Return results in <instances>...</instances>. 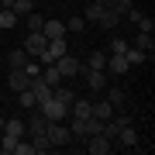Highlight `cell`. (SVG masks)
Returning <instances> with one entry per match:
<instances>
[{"label": "cell", "instance_id": "6da1fadb", "mask_svg": "<svg viewBox=\"0 0 155 155\" xmlns=\"http://www.w3.org/2000/svg\"><path fill=\"white\" fill-rule=\"evenodd\" d=\"M38 110H41V117H45V121H66V117H69V107L62 104L55 93H52L48 100H41V104H38Z\"/></svg>", "mask_w": 155, "mask_h": 155}, {"label": "cell", "instance_id": "7a4b0ae2", "mask_svg": "<svg viewBox=\"0 0 155 155\" xmlns=\"http://www.w3.org/2000/svg\"><path fill=\"white\" fill-rule=\"evenodd\" d=\"M55 69L62 72V79H72V76H79V72H83V62H79V59H72L69 52H66L62 59H55Z\"/></svg>", "mask_w": 155, "mask_h": 155}, {"label": "cell", "instance_id": "3957f363", "mask_svg": "<svg viewBox=\"0 0 155 155\" xmlns=\"http://www.w3.org/2000/svg\"><path fill=\"white\" fill-rule=\"evenodd\" d=\"M45 48H48V38H45L41 31H31L28 38H24V52H28V55H35V59H38Z\"/></svg>", "mask_w": 155, "mask_h": 155}, {"label": "cell", "instance_id": "277c9868", "mask_svg": "<svg viewBox=\"0 0 155 155\" xmlns=\"http://www.w3.org/2000/svg\"><path fill=\"white\" fill-rule=\"evenodd\" d=\"M86 148H90V155H107V152L114 148V138H107V134H90V145H86Z\"/></svg>", "mask_w": 155, "mask_h": 155}, {"label": "cell", "instance_id": "5b68a950", "mask_svg": "<svg viewBox=\"0 0 155 155\" xmlns=\"http://www.w3.org/2000/svg\"><path fill=\"white\" fill-rule=\"evenodd\" d=\"M28 83H31V76H28L24 69H11V72H7V86L17 90V93H21V90H28Z\"/></svg>", "mask_w": 155, "mask_h": 155}, {"label": "cell", "instance_id": "8992f818", "mask_svg": "<svg viewBox=\"0 0 155 155\" xmlns=\"http://www.w3.org/2000/svg\"><path fill=\"white\" fill-rule=\"evenodd\" d=\"M83 72H86L90 90H107V69H86L83 66Z\"/></svg>", "mask_w": 155, "mask_h": 155}, {"label": "cell", "instance_id": "52a82bcc", "mask_svg": "<svg viewBox=\"0 0 155 155\" xmlns=\"http://www.w3.org/2000/svg\"><path fill=\"white\" fill-rule=\"evenodd\" d=\"M114 138H117V145H124V148H138V131H134L131 124H124Z\"/></svg>", "mask_w": 155, "mask_h": 155}, {"label": "cell", "instance_id": "ba28073f", "mask_svg": "<svg viewBox=\"0 0 155 155\" xmlns=\"http://www.w3.org/2000/svg\"><path fill=\"white\" fill-rule=\"evenodd\" d=\"M0 134H7V138H24L28 127H24L21 117H11V121H4V131H0Z\"/></svg>", "mask_w": 155, "mask_h": 155}, {"label": "cell", "instance_id": "9c48e42d", "mask_svg": "<svg viewBox=\"0 0 155 155\" xmlns=\"http://www.w3.org/2000/svg\"><path fill=\"white\" fill-rule=\"evenodd\" d=\"M127 69H131V66H127L124 55H107V72H110V76H124Z\"/></svg>", "mask_w": 155, "mask_h": 155}, {"label": "cell", "instance_id": "30bf717a", "mask_svg": "<svg viewBox=\"0 0 155 155\" xmlns=\"http://www.w3.org/2000/svg\"><path fill=\"white\" fill-rule=\"evenodd\" d=\"M117 21H121V14H117L114 7H104V11H100V17H97V24H100V28H107V31L117 28Z\"/></svg>", "mask_w": 155, "mask_h": 155}, {"label": "cell", "instance_id": "8fae6325", "mask_svg": "<svg viewBox=\"0 0 155 155\" xmlns=\"http://www.w3.org/2000/svg\"><path fill=\"white\" fill-rule=\"evenodd\" d=\"M41 35H45V38H66V21H45L41 24Z\"/></svg>", "mask_w": 155, "mask_h": 155}, {"label": "cell", "instance_id": "7c38bea8", "mask_svg": "<svg viewBox=\"0 0 155 155\" xmlns=\"http://www.w3.org/2000/svg\"><path fill=\"white\" fill-rule=\"evenodd\" d=\"M41 79H45V83H48L52 90H55L59 83H66V79H62V72H59L55 66H41Z\"/></svg>", "mask_w": 155, "mask_h": 155}, {"label": "cell", "instance_id": "4fadbf2b", "mask_svg": "<svg viewBox=\"0 0 155 155\" xmlns=\"http://www.w3.org/2000/svg\"><path fill=\"white\" fill-rule=\"evenodd\" d=\"M114 110H117V107L110 104V100H100V104H93V110H90V114L100 117V121H107V117H114Z\"/></svg>", "mask_w": 155, "mask_h": 155}, {"label": "cell", "instance_id": "5bb4252c", "mask_svg": "<svg viewBox=\"0 0 155 155\" xmlns=\"http://www.w3.org/2000/svg\"><path fill=\"white\" fill-rule=\"evenodd\" d=\"M14 28H17V14L0 7V31H14Z\"/></svg>", "mask_w": 155, "mask_h": 155}, {"label": "cell", "instance_id": "9a60e30c", "mask_svg": "<svg viewBox=\"0 0 155 155\" xmlns=\"http://www.w3.org/2000/svg\"><path fill=\"white\" fill-rule=\"evenodd\" d=\"M69 110H72V117H90V110H93V104H90V100H72L69 104Z\"/></svg>", "mask_w": 155, "mask_h": 155}, {"label": "cell", "instance_id": "2e32d148", "mask_svg": "<svg viewBox=\"0 0 155 155\" xmlns=\"http://www.w3.org/2000/svg\"><path fill=\"white\" fill-rule=\"evenodd\" d=\"M45 52H48V55L52 59H62V55H66V38H48V48H45Z\"/></svg>", "mask_w": 155, "mask_h": 155}, {"label": "cell", "instance_id": "e0dca14e", "mask_svg": "<svg viewBox=\"0 0 155 155\" xmlns=\"http://www.w3.org/2000/svg\"><path fill=\"white\" fill-rule=\"evenodd\" d=\"M28 52H24V48H14L11 52V55H7V62H11V69H24V66H28Z\"/></svg>", "mask_w": 155, "mask_h": 155}, {"label": "cell", "instance_id": "ac0fdd59", "mask_svg": "<svg viewBox=\"0 0 155 155\" xmlns=\"http://www.w3.org/2000/svg\"><path fill=\"white\" fill-rule=\"evenodd\" d=\"M24 127H28V134H31V138H35V134H45V127H48V121H45V117L38 114V117H31V121L24 124Z\"/></svg>", "mask_w": 155, "mask_h": 155}, {"label": "cell", "instance_id": "d6986e66", "mask_svg": "<svg viewBox=\"0 0 155 155\" xmlns=\"http://www.w3.org/2000/svg\"><path fill=\"white\" fill-rule=\"evenodd\" d=\"M134 48H141V52H148V55H152V48H155V38H152L148 31H141L138 38H134Z\"/></svg>", "mask_w": 155, "mask_h": 155}, {"label": "cell", "instance_id": "ffe728a7", "mask_svg": "<svg viewBox=\"0 0 155 155\" xmlns=\"http://www.w3.org/2000/svg\"><path fill=\"white\" fill-rule=\"evenodd\" d=\"M124 59H127V66H138V62L148 59V52H141V48H134V45H131V48L124 52Z\"/></svg>", "mask_w": 155, "mask_h": 155}, {"label": "cell", "instance_id": "44dd1931", "mask_svg": "<svg viewBox=\"0 0 155 155\" xmlns=\"http://www.w3.org/2000/svg\"><path fill=\"white\" fill-rule=\"evenodd\" d=\"M11 11H14L17 17H24V14H31V11H35V0H14Z\"/></svg>", "mask_w": 155, "mask_h": 155}, {"label": "cell", "instance_id": "7402d4cb", "mask_svg": "<svg viewBox=\"0 0 155 155\" xmlns=\"http://www.w3.org/2000/svg\"><path fill=\"white\" fill-rule=\"evenodd\" d=\"M86 69H107V52H93L86 59Z\"/></svg>", "mask_w": 155, "mask_h": 155}, {"label": "cell", "instance_id": "603a6c76", "mask_svg": "<svg viewBox=\"0 0 155 155\" xmlns=\"http://www.w3.org/2000/svg\"><path fill=\"white\" fill-rule=\"evenodd\" d=\"M52 93H55V97H59V100H62V104H66V107H69V104H72V100H76V93H72V90H69V86H66V83H59V86H55V90H52Z\"/></svg>", "mask_w": 155, "mask_h": 155}, {"label": "cell", "instance_id": "cb8c5ba5", "mask_svg": "<svg viewBox=\"0 0 155 155\" xmlns=\"http://www.w3.org/2000/svg\"><path fill=\"white\" fill-rule=\"evenodd\" d=\"M69 134H72V138H83V134H86V117H72Z\"/></svg>", "mask_w": 155, "mask_h": 155}, {"label": "cell", "instance_id": "d4e9b609", "mask_svg": "<svg viewBox=\"0 0 155 155\" xmlns=\"http://www.w3.org/2000/svg\"><path fill=\"white\" fill-rule=\"evenodd\" d=\"M17 104H21L24 110H31V107H38V100H35L31 90H21V93H17Z\"/></svg>", "mask_w": 155, "mask_h": 155}, {"label": "cell", "instance_id": "484cf974", "mask_svg": "<svg viewBox=\"0 0 155 155\" xmlns=\"http://www.w3.org/2000/svg\"><path fill=\"white\" fill-rule=\"evenodd\" d=\"M24 24H28V31H41V24H45V17L31 11V14H24Z\"/></svg>", "mask_w": 155, "mask_h": 155}, {"label": "cell", "instance_id": "4316f807", "mask_svg": "<svg viewBox=\"0 0 155 155\" xmlns=\"http://www.w3.org/2000/svg\"><path fill=\"white\" fill-rule=\"evenodd\" d=\"M127 48H131V41H127V38H110V55H124Z\"/></svg>", "mask_w": 155, "mask_h": 155}, {"label": "cell", "instance_id": "83f0119b", "mask_svg": "<svg viewBox=\"0 0 155 155\" xmlns=\"http://www.w3.org/2000/svg\"><path fill=\"white\" fill-rule=\"evenodd\" d=\"M31 145H35V155H38V152H52V145H48V138H45V134H35Z\"/></svg>", "mask_w": 155, "mask_h": 155}, {"label": "cell", "instance_id": "f1b7e54d", "mask_svg": "<svg viewBox=\"0 0 155 155\" xmlns=\"http://www.w3.org/2000/svg\"><path fill=\"white\" fill-rule=\"evenodd\" d=\"M107 100H110L114 107H124V100H127V97H124V90H107Z\"/></svg>", "mask_w": 155, "mask_h": 155}, {"label": "cell", "instance_id": "f546056e", "mask_svg": "<svg viewBox=\"0 0 155 155\" xmlns=\"http://www.w3.org/2000/svg\"><path fill=\"white\" fill-rule=\"evenodd\" d=\"M66 28L79 35V31H83V28H86V17H69V21H66Z\"/></svg>", "mask_w": 155, "mask_h": 155}, {"label": "cell", "instance_id": "4dcf8cb0", "mask_svg": "<svg viewBox=\"0 0 155 155\" xmlns=\"http://www.w3.org/2000/svg\"><path fill=\"white\" fill-rule=\"evenodd\" d=\"M110 7H114V11H117V14H121V17H124V14H127V11H131V7H134V4H131V0H110Z\"/></svg>", "mask_w": 155, "mask_h": 155}, {"label": "cell", "instance_id": "1f68e13d", "mask_svg": "<svg viewBox=\"0 0 155 155\" xmlns=\"http://www.w3.org/2000/svg\"><path fill=\"white\" fill-rule=\"evenodd\" d=\"M100 11H104V4H97V0H93V4L86 7V21H93V24H97V17H100Z\"/></svg>", "mask_w": 155, "mask_h": 155}, {"label": "cell", "instance_id": "d6a6232c", "mask_svg": "<svg viewBox=\"0 0 155 155\" xmlns=\"http://www.w3.org/2000/svg\"><path fill=\"white\" fill-rule=\"evenodd\" d=\"M14 145H17V138H7V134H4V141H0V152H4V155H14Z\"/></svg>", "mask_w": 155, "mask_h": 155}, {"label": "cell", "instance_id": "836d02e7", "mask_svg": "<svg viewBox=\"0 0 155 155\" xmlns=\"http://www.w3.org/2000/svg\"><path fill=\"white\" fill-rule=\"evenodd\" d=\"M138 28L152 35V31H155V21H152V17H145V14H141V17H138Z\"/></svg>", "mask_w": 155, "mask_h": 155}, {"label": "cell", "instance_id": "e575fe53", "mask_svg": "<svg viewBox=\"0 0 155 155\" xmlns=\"http://www.w3.org/2000/svg\"><path fill=\"white\" fill-rule=\"evenodd\" d=\"M4 121H7V117H4V114H0V131H4Z\"/></svg>", "mask_w": 155, "mask_h": 155}, {"label": "cell", "instance_id": "d590c367", "mask_svg": "<svg viewBox=\"0 0 155 155\" xmlns=\"http://www.w3.org/2000/svg\"><path fill=\"white\" fill-rule=\"evenodd\" d=\"M97 4H104V7H110V0H97Z\"/></svg>", "mask_w": 155, "mask_h": 155}, {"label": "cell", "instance_id": "8d00e7d4", "mask_svg": "<svg viewBox=\"0 0 155 155\" xmlns=\"http://www.w3.org/2000/svg\"><path fill=\"white\" fill-rule=\"evenodd\" d=\"M0 35H4V31H0Z\"/></svg>", "mask_w": 155, "mask_h": 155}]
</instances>
